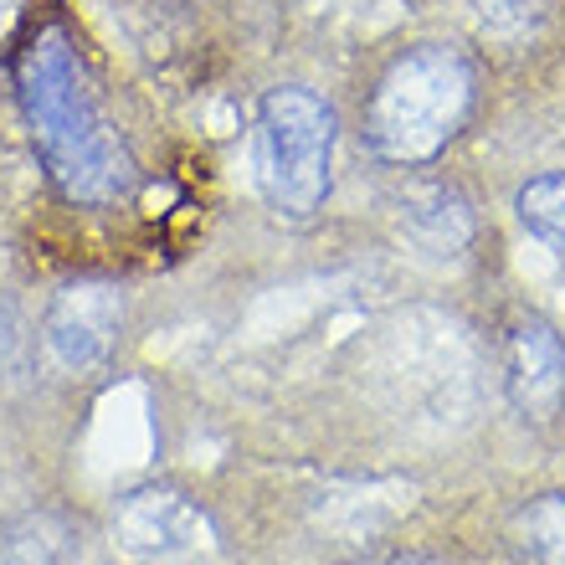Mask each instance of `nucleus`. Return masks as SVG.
I'll list each match as a JSON object with an SVG mask.
<instances>
[{
	"label": "nucleus",
	"instance_id": "1",
	"mask_svg": "<svg viewBox=\"0 0 565 565\" xmlns=\"http://www.w3.org/2000/svg\"><path fill=\"white\" fill-rule=\"evenodd\" d=\"M15 98L46 180L83 211L124 206L139 191L135 145L124 139L73 31L46 21L15 52Z\"/></svg>",
	"mask_w": 565,
	"mask_h": 565
},
{
	"label": "nucleus",
	"instance_id": "2",
	"mask_svg": "<svg viewBox=\"0 0 565 565\" xmlns=\"http://www.w3.org/2000/svg\"><path fill=\"white\" fill-rule=\"evenodd\" d=\"M478 108V67L452 42H417L381 67L360 108V139L381 164H431L468 129Z\"/></svg>",
	"mask_w": 565,
	"mask_h": 565
},
{
	"label": "nucleus",
	"instance_id": "3",
	"mask_svg": "<svg viewBox=\"0 0 565 565\" xmlns=\"http://www.w3.org/2000/svg\"><path fill=\"white\" fill-rule=\"evenodd\" d=\"M334 139H340V119L313 88L282 83L263 93L253 160L263 201L282 222H313L324 211L334 185Z\"/></svg>",
	"mask_w": 565,
	"mask_h": 565
},
{
	"label": "nucleus",
	"instance_id": "4",
	"mask_svg": "<svg viewBox=\"0 0 565 565\" xmlns=\"http://www.w3.org/2000/svg\"><path fill=\"white\" fill-rule=\"evenodd\" d=\"M124 329V294L114 282H67L46 309V350L62 371H93L114 355Z\"/></svg>",
	"mask_w": 565,
	"mask_h": 565
},
{
	"label": "nucleus",
	"instance_id": "5",
	"mask_svg": "<svg viewBox=\"0 0 565 565\" xmlns=\"http://www.w3.org/2000/svg\"><path fill=\"white\" fill-rule=\"evenodd\" d=\"M504 391L524 422H555L565 412V340L535 313L504 329Z\"/></svg>",
	"mask_w": 565,
	"mask_h": 565
},
{
	"label": "nucleus",
	"instance_id": "6",
	"mask_svg": "<svg viewBox=\"0 0 565 565\" xmlns=\"http://www.w3.org/2000/svg\"><path fill=\"white\" fill-rule=\"evenodd\" d=\"M206 520L195 514V504L175 489H135L124 493L114 509V535L124 551L135 555H175L191 551L201 540Z\"/></svg>",
	"mask_w": 565,
	"mask_h": 565
},
{
	"label": "nucleus",
	"instance_id": "7",
	"mask_svg": "<svg viewBox=\"0 0 565 565\" xmlns=\"http://www.w3.org/2000/svg\"><path fill=\"white\" fill-rule=\"evenodd\" d=\"M514 565H565V493H535L504 520Z\"/></svg>",
	"mask_w": 565,
	"mask_h": 565
},
{
	"label": "nucleus",
	"instance_id": "8",
	"mask_svg": "<svg viewBox=\"0 0 565 565\" xmlns=\"http://www.w3.org/2000/svg\"><path fill=\"white\" fill-rule=\"evenodd\" d=\"M402 216L412 226V237H422L431 253H462L473 242V211L452 185H417L406 191Z\"/></svg>",
	"mask_w": 565,
	"mask_h": 565
},
{
	"label": "nucleus",
	"instance_id": "9",
	"mask_svg": "<svg viewBox=\"0 0 565 565\" xmlns=\"http://www.w3.org/2000/svg\"><path fill=\"white\" fill-rule=\"evenodd\" d=\"M514 211H520V222L530 226L540 242H551L555 253L565 257V175L561 170L524 180L520 195H514Z\"/></svg>",
	"mask_w": 565,
	"mask_h": 565
},
{
	"label": "nucleus",
	"instance_id": "10",
	"mask_svg": "<svg viewBox=\"0 0 565 565\" xmlns=\"http://www.w3.org/2000/svg\"><path fill=\"white\" fill-rule=\"evenodd\" d=\"M0 565H62V524L52 514L0 524Z\"/></svg>",
	"mask_w": 565,
	"mask_h": 565
},
{
	"label": "nucleus",
	"instance_id": "11",
	"mask_svg": "<svg viewBox=\"0 0 565 565\" xmlns=\"http://www.w3.org/2000/svg\"><path fill=\"white\" fill-rule=\"evenodd\" d=\"M350 565H422V561H406V555H391V561H350Z\"/></svg>",
	"mask_w": 565,
	"mask_h": 565
}]
</instances>
